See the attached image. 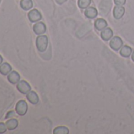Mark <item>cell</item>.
<instances>
[{
	"instance_id": "obj_22",
	"label": "cell",
	"mask_w": 134,
	"mask_h": 134,
	"mask_svg": "<svg viewBox=\"0 0 134 134\" xmlns=\"http://www.w3.org/2000/svg\"><path fill=\"white\" fill-rule=\"evenodd\" d=\"M3 57L1 56V54H0V65H1V64L3 63Z\"/></svg>"
},
{
	"instance_id": "obj_5",
	"label": "cell",
	"mask_w": 134,
	"mask_h": 134,
	"mask_svg": "<svg viewBox=\"0 0 134 134\" xmlns=\"http://www.w3.org/2000/svg\"><path fill=\"white\" fill-rule=\"evenodd\" d=\"M122 46H123V41L118 36L112 37L111 40L110 41V47L114 51H118L122 47Z\"/></svg>"
},
{
	"instance_id": "obj_18",
	"label": "cell",
	"mask_w": 134,
	"mask_h": 134,
	"mask_svg": "<svg viewBox=\"0 0 134 134\" xmlns=\"http://www.w3.org/2000/svg\"><path fill=\"white\" fill-rule=\"evenodd\" d=\"M91 0H78V7L81 9H86L89 7Z\"/></svg>"
},
{
	"instance_id": "obj_6",
	"label": "cell",
	"mask_w": 134,
	"mask_h": 134,
	"mask_svg": "<svg viewBox=\"0 0 134 134\" xmlns=\"http://www.w3.org/2000/svg\"><path fill=\"white\" fill-rule=\"evenodd\" d=\"M47 30L46 25L43 22H36L33 25V32L36 35H42Z\"/></svg>"
},
{
	"instance_id": "obj_17",
	"label": "cell",
	"mask_w": 134,
	"mask_h": 134,
	"mask_svg": "<svg viewBox=\"0 0 134 134\" xmlns=\"http://www.w3.org/2000/svg\"><path fill=\"white\" fill-rule=\"evenodd\" d=\"M53 132H54V134H68L69 129L65 126H58L54 129Z\"/></svg>"
},
{
	"instance_id": "obj_21",
	"label": "cell",
	"mask_w": 134,
	"mask_h": 134,
	"mask_svg": "<svg viewBox=\"0 0 134 134\" xmlns=\"http://www.w3.org/2000/svg\"><path fill=\"white\" fill-rule=\"evenodd\" d=\"M14 114H15V113H14V111H9L7 114V115H6V119H8V118H14Z\"/></svg>"
},
{
	"instance_id": "obj_4",
	"label": "cell",
	"mask_w": 134,
	"mask_h": 134,
	"mask_svg": "<svg viewBox=\"0 0 134 134\" xmlns=\"http://www.w3.org/2000/svg\"><path fill=\"white\" fill-rule=\"evenodd\" d=\"M28 18H29V20L32 22V23H35V22H38L39 21L41 20L42 18V15L40 14V12L36 10V9H34V10H32L29 12L28 14Z\"/></svg>"
},
{
	"instance_id": "obj_13",
	"label": "cell",
	"mask_w": 134,
	"mask_h": 134,
	"mask_svg": "<svg viewBox=\"0 0 134 134\" xmlns=\"http://www.w3.org/2000/svg\"><path fill=\"white\" fill-rule=\"evenodd\" d=\"M98 14V11L95 7H88V8H86L85 11V15L88 18H95Z\"/></svg>"
},
{
	"instance_id": "obj_3",
	"label": "cell",
	"mask_w": 134,
	"mask_h": 134,
	"mask_svg": "<svg viewBox=\"0 0 134 134\" xmlns=\"http://www.w3.org/2000/svg\"><path fill=\"white\" fill-rule=\"evenodd\" d=\"M17 89L21 93V94H28L31 91V86L26 81H20L17 84Z\"/></svg>"
},
{
	"instance_id": "obj_11",
	"label": "cell",
	"mask_w": 134,
	"mask_h": 134,
	"mask_svg": "<svg viewBox=\"0 0 134 134\" xmlns=\"http://www.w3.org/2000/svg\"><path fill=\"white\" fill-rule=\"evenodd\" d=\"M26 97H27V99L29 100V102L33 105H36L39 103V96L36 94V92L34 91H30L27 94Z\"/></svg>"
},
{
	"instance_id": "obj_8",
	"label": "cell",
	"mask_w": 134,
	"mask_h": 134,
	"mask_svg": "<svg viewBox=\"0 0 134 134\" xmlns=\"http://www.w3.org/2000/svg\"><path fill=\"white\" fill-rule=\"evenodd\" d=\"M125 14V8L122 6H118L114 7V10H113V15L114 18L116 19H121Z\"/></svg>"
},
{
	"instance_id": "obj_14",
	"label": "cell",
	"mask_w": 134,
	"mask_h": 134,
	"mask_svg": "<svg viewBox=\"0 0 134 134\" xmlns=\"http://www.w3.org/2000/svg\"><path fill=\"white\" fill-rule=\"evenodd\" d=\"M20 6H21V9H23L24 10H26V11L29 10L33 7L32 0H21Z\"/></svg>"
},
{
	"instance_id": "obj_12",
	"label": "cell",
	"mask_w": 134,
	"mask_h": 134,
	"mask_svg": "<svg viewBox=\"0 0 134 134\" xmlns=\"http://www.w3.org/2000/svg\"><path fill=\"white\" fill-rule=\"evenodd\" d=\"M107 22L103 18H98L95 21V27L99 31L103 30L104 29L107 28Z\"/></svg>"
},
{
	"instance_id": "obj_20",
	"label": "cell",
	"mask_w": 134,
	"mask_h": 134,
	"mask_svg": "<svg viewBox=\"0 0 134 134\" xmlns=\"http://www.w3.org/2000/svg\"><path fill=\"white\" fill-rule=\"evenodd\" d=\"M114 2L118 6H123L125 3L126 0H114Z\"/></svg>"
},
{
	"instance_id": "obj_15",
	"label": "cell",
	"mask_w": 134,
	"mask_h": 134,
	"mask_svg": "<svg viewBox=\"0 0 134 134\" xmlns=\"http://www.w3.org/2000/svg\"><path fill=\"white\" fill-rule=\"evenodd\" d=\"M6 125L9 130H14L18 126V121L16 118H10L7 120Z\"/></svg>"
},
{
	"instance_id": "obj_2",
	"label": "cell",
	"mask_w": 134,
	"mask_h": 134,
	"mask_svg": "<svg viewBox=\"0 0 134 134\" xmlns=\"http://www.w3.org/2000/svg\"><path fill=\"white\" fill-rule=\"evenodd\" d=\"M16 113L20 116H24L28 111V104L25 100H19L15 106Z\"/></svg>"
},
{
	"instance_id": "obj_1",
	"label": "cell",
	"mask_w": 134,
	"mask_h": 134,
	"mask_svg": "<svg viewBox=\"0 0 134 134\" xmlns=\"http://www.w3.org/2000/svg\"><path fill=\"white\" fill-rule=\"evenodd\" d=\"M36 48L39 51L43 52L47 50L48 45V38L45 35H39L36 40Z\"/></svg>"
},
{
	"instance_id": "obj_9",
	"label": "cell",
	"mask_w": 134,
	"mask_h": 134,
	"mask_svg": "<svg viewBox=\"0 0 134 134\" xmlns=\"http://www.w3.org/2000/svg\"><path fill=\"white\" fill-rule=\"evenodd\" d=\"M100 36L104 41H108L109 40H110L113 37V31H112V29L110 28L104 29L103 30L101 31Z\"/></svg>"
},
{
	"instance_id": "obj_16",
	"label": "cell",
	"mask_w": 134,
	"mask_h": 134,
	"mask_svg": "<svg viewBox=\"0 0 134 134\" xmlns=\"http://www.w3.org/2000/svg\"><path fill=\"white\" fill-rule=\"evenodd\" d=\"M132 54V48L129 47V46H123L121 48V51H120V54L125 58H127L129 56H130V54Z\"/></svg>"
},
{
	"instance_id": "obj_23",
	"label": "cell",
	"mask_w": 134,
	"mask_h": 134,
	"mask_svg": "<svg viewBox=\"0 0 134 134\" xmlns=\"http://www.w3.org/2000/svg\"><path fill=\"white\" fill-rule=\"evenodd\" d=\"M132 61L134 62V51H133L132 54Z\"/></svg>"
},
{
	"instance_id": "obj_7",
	"label": "cell",
	"mask_w": 134,
	"mask_h": 134,
	"mask_svg": "<svg viewBox=\"0 0 134 134\" xmlns=\"http://www.w3.org/2000/svg\"><path fill=\"white\" fill-rule=\"evenodd\" d=\"M20 74L17 71H11L7 77L8 81L12 85H16L20 81Z\"/></svg>"
},
{
	"instance_id": "obj_10",
	"label": "cell",
	"mask_w": 134,
	"mask_h": 134,
	"mask_svg": "<svg viewBox=\"0 0 134 134\" xmlns=\"http://www.w3.org/2000/svg\"><path fill=\"white\" fill-rule=\"evenodd\" d=\"M12 71V66L8 62H3L0 65V74L2 75H8Z\"/></svg>"
},
{
	"instance_id": "obj_19",
	"label": "cell",
	"mask_w": 134,
	"mask_h": 134,
	"mask_svg": "<svg viewBox=\"0 0 134 134\" xmlns=\"http://www.w3.org/2000/svg\"><path fill=\"white\" fill-rule=\"evenodd\" d=\"M7 129H8L7 127L6 123L0 122V133H4V132H6Z\"/></svg>"
}]
</instances>
